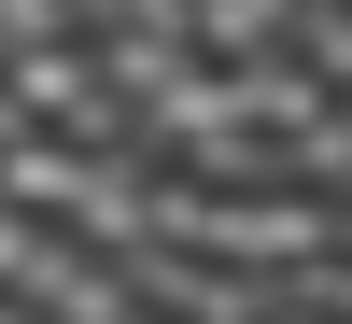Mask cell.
<instances>
[{
	"mask_svg": "<svg viewBox=\"0 0 352 324\" xmlns=\"http://www.w3.org/2000/svg\"><path fill=\"white\" fill-rule=\"evenodd\" d=\"M99 268L127 282V296L155 310V324H268V268H226V254H197V240H155V226H141V240H113Z\"/></svg>",
	"mask_w": 352,
	"mask_h": 324,
	"instance_id": "cell-1",
	"label": "cell"
}]
</instances>
